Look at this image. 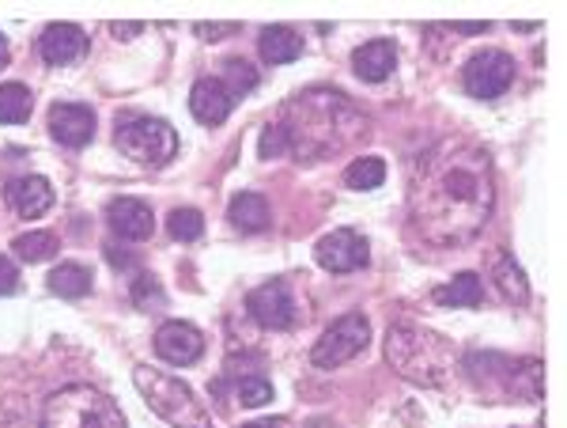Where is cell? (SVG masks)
I'll return each mask as SVG.
<instances>
[{
	"label": "cell",
	"instance_id": "cell-20",
	"mask_svg": "<svg viewBox=\"0 0 567 428\" xmlns=\"http://www.w3.org/2000/svg\"><path fill=\"white\" fill-rule=\"evenodd\" d=\"M50 293L61 299H84L91 293V269L80 266V262H61L50 273Z\"/></svg>",
	"mask_w": 567,
	"mask_h": 428
},
{
	"label": "cell",
	"instance_id": "cell-15",
	"mask_svg": "<svg viewBox=\"0 0 567 428\" xmlns=\"http://www.w3.org/2000/svg\"><path fill=\"white\" fill-rule=\"evenodd\" d=\"M235 99L227 95V88L219 84V77H205L197 80L194 91H189V111L200 125H224L227 114H231Z\"/></svg>",
	"mask_w": 567,
	"mask_h": 428
},
{
	"label": "cell",
	"instance_id": "cell-13",
	"mask_svg": "<svg viewBox=\"0 0 567 428\" xmlns=\"http://www.w3.org/2000/svg\"><path fill=\"white\" fill-rule=\"evenodd\" d=\"M106 221L114 227V235H122V240H130V243L152 240V232H155V216L141 197H114V202L106 205Z\"/></svg>",
	"mask_w": 567,
	"mask_h": 428
},
{
	"label": "cell",
	"instance_id": "cell-14",
	"mask_svg": "<svg viewBox=\"0 0 567 428\" xmlns=\"http://www.w3.org/2000/svg\"><path fill=\"white\" fill-rule=\"evenodd\" d=\"M45 65H72L87 53V34L76 23H50L39 39Z\"/></svg>",
	"mask_w": 567,
	"mask_h": 428
},
{
	"label": "cell",
	"instance_id": "cell-27",
	"mask_svg": "<svg viewBox=\"0 0 567 428\" xmlns=\"http://www.w3.org/2000/svg\"><path fill=\"white\" fill-rule=\"evenodd\" d=\"M12 251H16V258L34 266V262H50L53 254H58V240H53L50 232H27L12 243Z\"/></svg>",
	"mask_w": 567,
	"mask_h": 428
},
{
	"label": "cell",
	"instance_id": "cell-17",
	"mask_svg": "<svg viewBox=\"0 0 567 428\" xmlns=\"http://www.w3.org/2000/svg\"><path fill=\"white\" fill-rule=\"evenodd\" d=\"M4 197H8V205H12L16 213L31 221V216H42L45 208L53 205V186L42 175H23V179L8 182Z\"/></svg>",
	"mask_w": 567,
	"mask_h": 428
},
{
	"label": "cell",
	"instance_id": "cell-21",
	"mask_svg": "<svg viewBox=\"0 0 567 428\" xmlns=\"http://www.w3.org/2000/svg\"><path fill=\"white\" fill-rule=\"evenodd\" d=\"M227 216H231V224L239 227V232H265L272 213L261 194H239L231 202V208H227Z\"/></svg>",
	"mask_w": 567,
	"mask_h": 428
},
{
	"label": "cell",
	"instance_id": "cell-36",
	"mask_svg": "<svg viewBox=\"0 0 567 428\" xmlns=\"http://www.w3.org/2000/svg\"><path fill=\"white\" fill-rule=\"evenodd\" d=\"M0 428H34V425H27V421H8V425H0Z\"/></svg>",
	"mask_w": 567,
	"mask_h": 428
},
{
	"label": "cell",
	"instance_id": "cell-8",
	"mask_svg": "<svg viewBox=\"0 0 567 428\" xmlns=\"http://www.w3.org/2000/svg\"><path fill=\"white\" fill-rule=\"evenodd\" d=\"M515 80V58L503 50H481L465 61L462 69V88L473 99H499Z\"/></svg>",
	"mask_w": 567,
	"mask_h": 428
},
{
	"label": "cell",
	"instance_id": "cell-6",
	"mask_svg": "<svg viewBox=\"0 0 567 428\" xmlns=\"http://www.w3.org/2000/svg\"><path fill=\"white\" fill-rule=\"evenodd\" d=\"M114 141L122 149V156H130L141 167H167L178 156V133L163 118H148V114L117 118Z\"/></svg>",
	"mask_w": 567,
	"mask_h": 428
},
{
	"label": "cell",
	"instance_id": "cell-11",
	"mask_svg": "<svg viewBox=\"0 0 567 428\" xmlns=\"http://www.w3.org/2000/svg\"><path fill=\"white\" fill-rule=\"evenodd\" d=\"M155 353H159L167 364H175V368H186V364L200 360V353H205V338H200V330L194 323H163L159 330H155Z\"/></svg>",
	"mask_w": 567,
	"mask_h": 428
},
{
	"label": "cell",
	"instance_id": "cell-1",
	"mask_svg": "<svg viewBox=\"0 0 567 428\" xmlns=\"http://www.w3.org/2000/svg\"><path fill=\"white\" fill-rule=\"evenodd\" d=\"M496 208L492 156L470 136H443L413 160L409 227L432 247H462Z\"/></svg>",
	"mask_w": 567,
	"mask_h": 428
},
{
	"label": "cell",
	"instance_id": "cell-12",
	"mask_svg": "<svg viewBox=\"0 0 567 428\" xmlns=\"http://www.w3.org/2000/svg\"><path fill=\"white\" fill-rule=\"evenodd\" d=\"M50 136L65 149H84L95 136V114L84 103H58L50 111Z\"/></svg>",
	"mask_w": 567,
	"mask_h": 428
},
{
	"label": "cell",
	"instance_id": "cell-30",
	"mask_svg": "<svg viewBox=\"0 0 567 428\" xmlns=\"http://www.w3.org/2000/svg\"><path fill=\"white\" fill-rule=\"evenodd\" d=\"M235 398H239L243 406L258 409V406H265L272 398V384H269V379H261V376H243L239 384H235Z\"/></svg>",
	"mask_w": 567,
	"mask_h": 428
},
{
	"label": "cell",
	"instance_id": "cell-26",
	"mask_svg": "<svg viewBox=\"0 0 567 428\" xmlns=\"http://www.w3.org/2000/svg\"><path fill=\"white\" fill-rule=\"evenodd\" d=\"M219 84L227 88V95L231 99H243L258 88V69L243 58H231V61H224V77H219Z\"/></svg>",
	"mask_w": 567,
	"mask_h": 428
},
{
	"label": "cell",
	"instance_id": "cell-19",
	"mask_svg": "<svg viewBox=\"0 0 567 428\" xmlns=\"http://www.w3.org/2000/svg\"><path fill=\"white\" fill-rule=\"evenodd\" d=\"M258 50L265 65H288L303 53V34H296L291 27H265Z\"/></svg>",
	"mask_w": 567,
	"mask_h": 428
},
{
	"label": "cell",
	"instance_id": "cell-32",
	"mask_svg": "<svg viewBox=\"0 0 567 428\" xmlns=\"http://www.w3.org/2000/svg\"><path fill=\"white\" fill-rule=\"evenodd\" d=\"M106 258L114 269H136V258L130 251H117V243H106Z\"/></svg>",
	"mask_w": 567,
	"mask_h": 428
},
{
	"label": "cell",
	"instance_id": "cell-10",
	"mask_svg": "<svg viewBox=\"0 0 567 428\" xmlns=\"http://www.w3.org/2000/svg\"><path fill=\"white\" fill-rule=\"evenodd\" d=\"M246 312L258 318L269 330H288L296 326V296H291L288 281H269V285L254 288L250 299H246Z\"/></svg>",
	"mask_w": 567,
	"mask_h": 428
},
{
	"label": "cell",
	"instance_id": "cell-34",
	"mask_svg": "<svg viewBox=\"0 0 567 428\" xmlns=\"http://www.w3.org/2000/svg\"><path fill=\"white\" fill-rule=\"evenodd\" d=\"M8 58H12V50H8V39L0 34V69H8Z\"/></svg>",
	"mask_w": 567,
	"mask_h": 428
},
{
	"label": "cell",
	"instance_id": "cell-28",
	"mask_svg": "<svg viewBox=\"0 0 567 428\" xmlns=\"http://www.w3.org/2000/svg\"><path fill=\"white\" fill-rule=\"evenodd\" d=\"M167 232L175 235L178 243H194L205 235V216H200L197 208H175V213L167 216Z\"/></svg>",
	"mask_w": 567,
	"mask_h": 428
},
{
	"label": "cell",
	"instance_id": "cell-24",
	"mask_svg": "<svg viewBox=\"0 0 567 428\" xmlns=\"http://www.w3.org/2000/svg\"><path fill=\"white\" fill-rule=\"evenodd\" d=\"M382 182H386V163L379 156H360L344 171V186L349 190H379Z\"/></svg>",
	"mask_w": 567,
	"mask_h": 428
},
{
	"label": "cell",
	"instance_id": "cell-9",
	"mask_svg": "<svg viewBox=\"0 0 567 428\" xmlns=\"http://www.w3.org/2000/svg\"><path fill=\"white\" fill-rule=\"evenodd\" d=\"M315 258L326 273H355V269L368 266L371 251H368V240L355 235L352 227H337V232H329L318 240Z\"/></svg>",
	"mask_w": 567,
	"mask_h": 428
},
{
	"label": "cell",
	"instance_id": "cell-7",
	"mask_svg": "<svg viewBox=\"0 0 567 428\" xmlns=\"http://www.w3.org/2000/svg\"><path fill=\"white\" fill-rule=\"evenodd\" d=\"M371 342V323L363 315H344L318 338V345L310 349V364L315 368H341L352 357H360Z\"/></svg>",
	"mask_w": 567,
	"mask_h": 428
},
{
	"label": "cell",
	"instance_id": "cell-35",
	"mask_svg": "<svg viewBox=\"0 0 567 428\" xmlns=\"http://www.w3.org/2000/svg\"><path fill=\"white\" fill-rule=\"evenodd\" d=\"M458 31H465V34H481V31H488V23H458Z\"/></svg>",
	"mask_w": 567,
	"mask_h": 428
},
{
	"label": "cell",
	"instance_id": "cell-22",
	"mask_svg": "<svg viewBox=\"0 0 567 428\" xmlns=\"http://www.w3.org/2000/svg\"><path fill=\"white\" fill-rule=\"evenodd\" d=\"M481 299H484V285L477 273H458L451 285L435 288V304L443 307H477Z\"/></svg>",
	"mask_w": 567,
	"mask_h": 428
},
{
	"label": "cell",
	"instance_id": "cell-25",
	"mask_svg": "<svg viewBox=\"0 0 567 428\" xmlns=\"http://www.w3.org/2000/svg\"><path fill=\"white\" fill-rule=\"evenodd\" d=\"M545 390V368L542 360H518L515 364V379H511V395L526 398V402H537Z\"/></svg>",
	"mask_w": 567,
	"mask_h": 428
},
{
	"label": "cell",
	"instance_id": "cell-2",
	"mask_svg": "<svg viewBox=\"0 0 567 428\" xmlns=\"http://www.w3.org/2000/svg\"><path fill=\"white\" fill-rule=\"evenodd\" d=\"M360 136H368V114L352 106L341 91L315 88L299 91L291 103H284L277 122L265 125L261 133V156L280 160H329L337 152L352 149Z\"/></svg>",
	"mask_w": 567,
	"mask_h": 428
},
{
	"label": "cell",
	"instance_id": "cell-18",
	"mask_svg": "<svg viewBox=\"0 0 567 428\" xmlns=\"http://www.w3.org/2000/svg\"><path fill=\"white\" fill-rule=\"evenodd\" d=\"M492 281H496L499 296L507 299V304L523 307L526 299H529V281H526V273H523V266H518V262L511 258L507 251H496V254H492Z\"/></svg>",
	"mask_w": 567,
	"mask_h": 428
},
{
	"label": "cell",
	"instance_id": "cell-29",
	"mask_svg": "<svg viewBox=\"0 0 567 428\" xmlns=\"http://www.w3.org/2000/svg\"><path fill=\"white\" fill-rule=\"evenodd\" d=\"M130 296H133V304L141 307V312H159V307L167 304V293H163V285L152 277V273H136Z\"/></svg>",
	"mask_w": 567,
	"mask_h": 428
},
{
	"label": "cell",
	"instance_id": "cell-5",
	"mask_svg": "<svg viewBox=\"0 0 567 428\" xmlns=\"http://www.w3.org/2000/svg\"><path fill=\"white\" fill-rule=\"evenodd\" d=\"M42 428H130L125 414L117 409L114 398H106L95 387H65L50 395L42 414Z\"/></svg>",
	"mask_w": 567,
	"mask_h": 428
},
{
	"label": "cell",
	"instance_id": "cell-33",
	"mask_svg": "<svg viewBox=\"0 0 567 428\" xmlns=\"http://www.w3.org/2000/svg\"><path fill=\"white\" fill-rule=\"evenodd\" d=\"M243 428H288L284 417H265V421H254V425H243Z\"/></svg>",
	"mask_w": 567,
	"mask_h": 428
},
{
	"label": "cell",
	"instance_id": "cell-16",
	"mask_svg": "<svg viewBox=\"0 0 567 428\" xmlns=\"http://www.w3.org/2000/svg\"><path fill=\"white\" fill-rule=\"evenodd\" d=\"M352 69L363 84H382V80H390L393 69H398V45L390 39L363 42L360 50L352 53Z\"/></svg>",
	"mask_w": 567,
	"mask_h": 428
},
{
	"label": "cell",
	"instance_id": "cell-3",
	"mask_svg": "<svg viewBox=\"0 0 567 428\" xmlns=\"http://www.w3.org/2000/svg\"><path fill=\"white\" fill-rule=\"evenodd\" d=\"M386 360L401 379L416 387H443L454 371V345L424 326L398 323L386 334Z\"/></svg>",
	"mask_w": 567,
	"mask_h": 428
},
{
	"label": "cell",
	"instance_id": "cell-23",
	"mask_svg": "<svg viewBox=\"0 0 567 428\" xmlns=\"http://www.w3.org/2000/svg\"><path fill=\"white\" fill-rule=\"evenodd\" d=\"M34 111V95L23 84H0V122L4 125H20Z\"/></svg>",
	"mask_w": 567,
	"mask_h": 428
},
{
	"label": "cell",
	"instance_id": "cell-31",
	"mask_svg": "<svg viewBox=\"0 0 567 428\" xmlns=\"http://www.w3.org/2000/svg\"><path fill=\"white\" fill-rule=\"evenodd\" d=\"M20 288V269L12 266V258L0 254V296H12Z\"/></svg>",
	"mask_w": 567,
	"mask_h": 428
},
{
	"label": "cell",
	"instance_id": "cell-4",
	"mask_svg": "<svg viewBox=\"0 0 567 428\" xmlns=\"http://www.w3.org/2000/svg\"><path fill=\"white\" fill-rule=\"evenodd\" d=\"M133 384L144 395L148 409H155V414H159L167 425H175V428H213V414H208V406L200 402V398L194 395V387L182 384V379L167 376V371H159V368H148V364H141V368L133 371Z\"/></svg>",
	"mask_w": 567,
	"mask_h": 428
}]
</instances>
